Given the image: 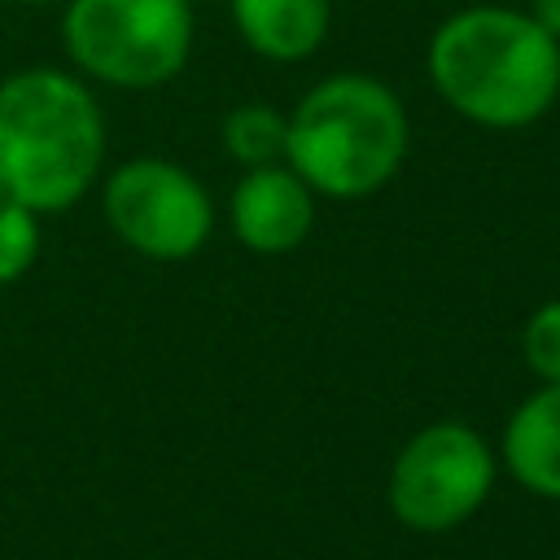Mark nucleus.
Returning <instances> with one entry per match:
<instances>
[{
	"mask_svg": "<svg viewBox=\"0 0 560 560\" xmlns=\"http://www.w3.org/2000/svg\"><path fill=\"white\" fill-rule=\"evenodd\" d=\"M22 4H66V0H22Z\"/></svg>",
	"mask_w": 560,
	"mask_h": 560,
	"instance_id": "nucleus-14",
	"label": "nucleus"
},
{
	"mask_svg": "<svg viewBox=\"0 0 560 560\" xmlns=\"http://www.w3.org/2000/svg\"><path fill=\"white\" fill-rule=\"evenodd\" d=\"M232 232L254 254H289L306 241L315 223V192L284 162L249 166L228 201Z\"/></svg>",
	"mask_w": 560,
	"mask_h": 560,
	"instance_id": "nucleus-7",
	"label": "nucleus"
},
{
	"mask_svg": "<svg viewBox=\"0 0 560 560\" xmlns=\"http://www.w3.org/2000/svg\"><path fill=\"white\" fill-rule=\"evenodd\" d=\"M35 254H39V214L0 197V284L26 276Z\"/></svg>",
	"mask_w": 560,
	"mask_h": 560,
	"instance_id": "nucleus-11",
	"label": "nucleus"
},
{
	"mask_svg": "<svg viewBox=\"0 0 560 560\" xmlns=\"http://www.w3.org/2000/svg\"><path fill=\"white\" fill-rule=\"evenodd\" d=\"M61 44L70 61L109 88H158L192 52L188 0H66Z\"/></svg>",
	"mask_w": 560,
	"mask_h": 560,
	"instance_id": "nucleus-4",
	"label": "nucleus"
},
{
	"mask_svg": "<svg viewBox=\"0 0 560 560\" xmlns=\"http://www.w3.org/2000/svg\"><path fill=\"white\" fill-rule=\"evenodd\" d=\"M521 350H525L529 372H534L542 385H560V298H556V302H542V306L525 319Z\"/></svg>",
	"mask_w": 560,
	"mask_h": 560,
	"instance_id": "nucleus-12",
	"label": "nucleus"
},
{
	"mask_svg": "<svg viewBox=\"0 0 560 560\" xmlns=\"http://www.w3.org/2000/svg\"><path fill=\"white\" fill-rule=\"evenodd\" d=\"M105 118L83 79L31 66L0 79V197L57 214L96 179Z\"/></svg>",
	"mask_w": 560,
	"mask_h": 560,
	"instance_id": "nucleus-2",
	"label": "nucleus"
},
{
	"mask_svg": "<svg viewBox=\"0 0 560 560\" xmlns=\"http://www.w3.org/2000/svg\"><path fill=\"white\" fill-rule=\"evenodd\" d=\"M499 459L464 420H433L402 442L389 468V512L420 534L464 525L494 490Z\"/></svg>",
	"mask_w": 560,
	"mask_h": 560,
	"instance_id": "nucleus-5",
	"label": "nucleus"
},
{
	"mask_svg": "<svg viewBox=\"0 0 560 560\" xmlns=\"http://www.w3.org/2000/svg\"><path fill=\"white\" fill-rule=\"evenodd\" d=\"M424 70L459 118L486 131H521L560 96V39L525 9L468 4L433 31Z\"/></svg>",
	"mask_w": 560,
	"mask_h": 560,
	"instance_id": "nucleus-1",
	"label": "nucleus"
},
{
	"mask_svg": "<svg viewBox=\"0 0 560 560\" xmlns=\"http://www.w3.org/2000/svg\"><path fill=\"white\" fill-rule=\"evenodd\" d=\"M284 144H289V114H280L271 105H236L223 118V149L245 171L284 162Z\"/></svg>",
	"mask_w": 560,
	"mask_h": 560,
	"instance_id": "nucleus-10",
	"label": "nucleus"
},
{
	"mask_svg": "<svg viewBox=\"0 0 560 560\" xmlns=\"http://www.w3.org/2000/svg\"><path fill=\"white\" fill-rule=\"evenodd\" d=\"M241 39L267 61H306L332 22V0H232Z\"/></svg>",
	"mask_w": 560,
	"mask_h": 560,
	"instance_id": "nucleus-9",
	"label": "nucleus"
},
{
	"mask_svg": "<svg viewBox=\"0 0 560 560\" xmlns=\"http://www.w3.org/2000/svg\"><path fill=\"white\" fill-rule=\"evenodd\" d=\"M101 210L114 236L153 262H184L214 232V201L206 184L192 171L149 153L122 162L105 179Z\"/></svg>",
	"mask_w": 560,
	"mask_h": 560,
	"instance_id": "nucleus-6",
	"label": "nucleus"
},
{
	"mask_svg": "<svg viewBox=\"0 0 560 560\" xmlns=\"http://www.w3.org/2000/svg\"><path fill=\"white\" fill-rule=\"evenodd\" d=\"M499 455L516 486L560 499V385H538L503 424Z\"/></svg>",
	"mask_w": 560,
	"mask_h": 560,
	"instance_id": "nucleus-8",
	"label": "nucleus"
},
{
	"mask_svg": "<svg viewBox=\"0 0 560 560\" xmlns=\"http://www.w3.org/2000/svg\"><path fill=\"white\" fill-rule=\"evenodd\" d=\"M188 4H197V0H188Z\"/></svg>",
	"mask_w": 560,
	"mask_h": 560,
	"instance_id": "nucleus-15",
	"label": "nucleus"
},
{
	"mask_svg": "<svg viewBox=\"0 0 560 560\" xmlns=\"http://www.w3.org/2000/svg\"><path fill=\"white\" fill-rule=\"evenodd\" d=\"M407 109L398 92L372 74H328L289 114L284 166L332 201L381 192L407 158Z\"/></svg>",
	"mask_w": 560,
	"mask_h": 560,
	"instance_id": "nucleus-3",
	"label": "nucleus"
},
{
	"mask_svg": "<svg viewBox=\"0 0 560 560\" xmlns=\"http://www.w3.org/2000/svg\"><path fill=\"white\" fill-rule=\"evenodd\" d=\"M0 4H4V0H0Z\"/></svg>",
	"mask_w": 560,
	"mask_h": 560,
	"instance_id": "nucleus-16",
	"label": "nucleus"
},
{
	"mask_svg": "<svg viewBox=\"0 0 560 560\" xmlns=\"http://www.w3.org/2000/svg\"><path fill=\"white\" fill-rule=\"evenodd\" d=\"M547 35H556L560 39V0H529V9H525Z\"/></svg>",
	"mask_w": 560,
	"mask_h": 560,
	"instance_id": "nucleus-13",
	"label": "nucleus"
}]
</instances>
